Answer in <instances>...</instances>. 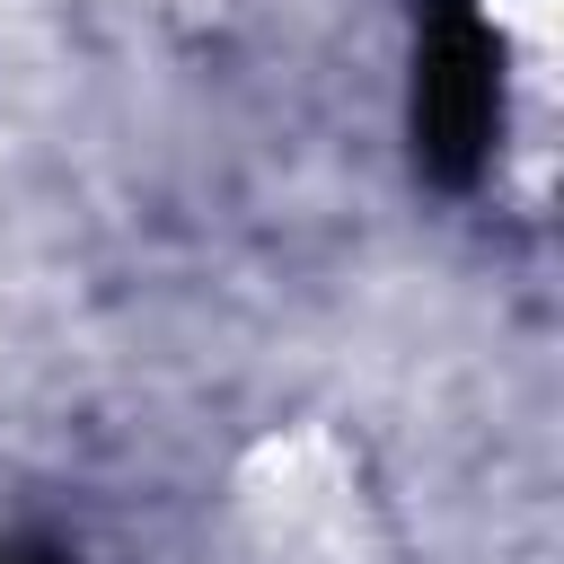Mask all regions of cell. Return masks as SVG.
Instances as JSON below:
<instances>
[{"mask_svg":"<svg viewBox=\"0 0 564 564\" xmlns=\"http://www.w3.org/2000/svg\"><path fill=\"white\" fill-rule=\"evenodd\" d=\"M502 132V35L476 0H414V167L476 185Z\"/></svg>","mask_w":564,"mask_h":564,"instance_id":"1","label":"cell"},{"mask_svg":"<svg viewBox=\"0 0 564 564\" xmlns=\"http://www.w3.org/2000/svg\"><path fill=\"white\" fill-rule=\"evenodd\" d=\"M9 564H70L62 546H44V538H26V546H9Z\"/></svg>","mask_w":564,"mask_h":564,"instance_id":"2","label":"cell"}]
</instances>
